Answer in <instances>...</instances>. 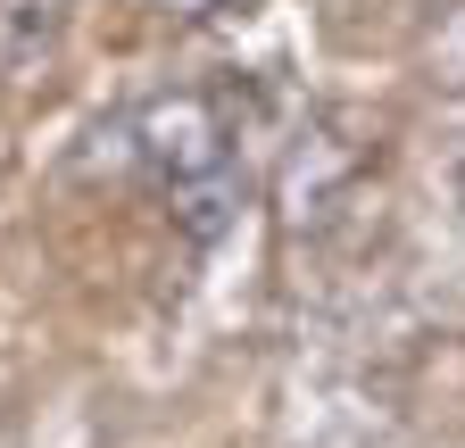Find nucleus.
<instances>
[{
	"instance_id": "3",
	"label": "nucleus",
	"mask_w": 465,
	"mask_h": 448,
	"mask_svg": "<svg viewBox=\"0 0 465 448\" xmlns=\"http://www.w3.org/2000/svg\"><path fill=\"white\" fill-rule=\"evenodd\" d=\"M150 9H158V17H174V25H200V17H216V9H224V0H150Z\"/></svg>"
},
{
	"instance_id": "1",
	"label": "nucleus",
	"mask_w": 465,
	"mask_h": 448,
	"mask_svg": "<svg viewBox=\"0 0 465 448\" xmlns=\"http://www.w3.org/2000/svg\"><path fill=\"white\" fill-rule=\"evenodd\" d=\"M116 141L174 200V224L192 241H216L232 224L242 175H232V117H224L216 92H150L134 117H116Z\"/></svg>"
},
{
	"instance_id": "2",
	"label": "nucleus",
	"mask_w": 465,
	"mask_h": 448,
	"mask_svg": "<svg viewBox=\"0 0 465 448\" xmlns=\"http://www.w3.org/2000/svg\"><path fill=\"white\" fill-rule=\"evenodd\" d=\"M67 17H75V0H0V75L42 67L67 34Z\"/></svg>"
},
{
	"instance_id": "4",
	"label": "nucleus",
	"mask_w": 465,
	"mask_h": 448,
	"mask_svg": "<svg viewBox=\"0 0 465 448\" xmlns=\"http://www.w3.org/2000/svg\"><path fill=\"white\" fill-rule=\"evenodd\" d=\"M457 208H465V158H457Z\"/></svg>"
}]
</instances>
